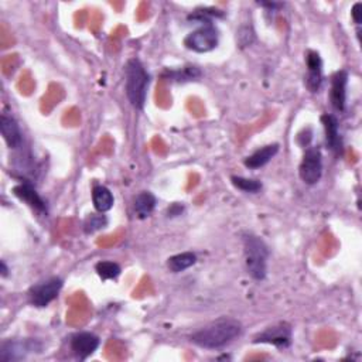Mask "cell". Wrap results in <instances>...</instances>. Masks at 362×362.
Instances as JSON below:
<instances>
[{
	"label": "cell",
	"instance_id": "30bf717a",
	"mask_svg": "<svg viewBox=\"0 0 362 362\" xmlns=\"http://www.w3.org/2000/svg\"><path fill=\"white\" fill-rule=\"evenodd\" d=\"M306 86L311 94L319 93V89L323 84V60L322 56L314 52L308 50L306 53Z\"/></svg>",
	"mask_w": 362,
	"mask_h": 362
},
{
	"label": "cell",
	"instance_id": "3957f363",
	"mask_svg": "<svg viewBox=\"0 0 362 362\" xmlns=\"http://www.w3.org/2000/svg\"><path fill=\"white\" fill-rule=\"evenodd\" d=\"M242 245L248 275L253 281H265L267 275V260L270 256L269 246L259 235L253 233L242 234Z\"/></svg>",
	"mask_w": 362,
	"mask_h": 362
},
{
	"label": "cell",
	"instance_id": "7a4b0ae2",
	"mask_svg": "<svg viewBox=\"0 0 362 362\" xmlns=\"http://www.w3.org/2000/svg\"><path fill=\"white\" fill-rule=\"evenodd\" d=\"M150 75L139 58H130L125 65V93L134 109L143 111L148 100Z\"/></svg>",
	"mask_w": 362,
	"mask_h": 362
},
{
	"label": "cell",
	"instance_id": "5b68a950",
	"mask_svg": "<svg viewBox=\"0 0 362 362\" xmlns=\"http://www.w3.org/2000/svg\"><path fill=\"white\" fill-rule=\"evenodd\" d=\"M300 180L307 186H314L323 177V153L319 146H307L299 166Z\"/></svg>",
	"mask_w": 362,
	"mask_h": 362
},
{
	"label": "cell",
	"instance_id": "d4e9b609",
	"mask_svg": "<svg viewBox=\"0 0 362 362\" xmlns=\"http://www.w3.org/2000/svg\"><path fill=\"white\" fill-rule=\"evenodd\" d=\"M183 211H184V205L183 204H178V203H174V204H171L170 207H168V210H167V215L168 217H178V215H181L183 214Z\"/></svg>",
	"mask_w": 362,
	"mask_h": 362
},
{
	"label": "cell",
	"instance_id": "2e32d148",
	"mask_svg": "<svg viewBox=\"0 0 362 362\" xmlns=\"http://www.w3.org/2000/svg\"><path fill=\"white\" fill-rule=\"evenodd\" d=\"M156 204H157V200L150 191L139 193L133 200V211H134L136 218H139V219L149 218L153 214Z\"/></svg>",
	"mask_w": 362,
	"mask_h": 362
},
{
	"label": "cell",
	"instance_id": "ba28073f",
	"mask_svg": "<svg viewBox=\"0 0 362 362\" xmlns=\"http://www.w3.org/2000/svg\"><path fill=\"white\" fill-rule=\"evenodd\" d=\"M293 330L288 323H278L272 327H267L262 333L253 337L255 344H269L279 349H286L292 345Z\"/></svg>",
	"mask_w": 362,
	"mask_h": 362
},
{
	"label": "cell",
	"instance_id": "7402d4cb",
	"mask_svg": "<svg viewBox=\"0 0 362 362\" xmlns=\"http://www.w3.org/2000/svg\"><path fill=\"white\" fill-rule=\"evenodd\" d=\"M108 222H109V221H108V217L104 215V214H101V212H98V214H89V215L85 218V221H84L82 228H84V233H85L86 235H90V234H94V233H97V231H101V230L107 228Z\"/></svg>",
	"mask_w": 362,
	"mask_h": 362
},
{
	"label": "cell",
	"instance_id": "ffe728a7",
	"mask_svg": "<svg viewBox=\"0 0 362 362\" xmlns=\"http://www.w3.org/2000/svg\"><path fill=\"white\" fill-rule=\"evenodd\" d=\"M95 272L97 275L102 281H115L120 276L122 267L119 263L112 262V260H101L95 265Z\"/></svg>",
	"mask_w": 362,
	"mask_h": 362
},
{
	"label": "cell",
	"instance_id": "ac0fdd59",
	"mask_svg": "<svg viewBox=\"0 0 362 362\" xmlns=\"http://www.w3.org/2000/svg\"><path fill=\"white\" fill-rule=\"evenodd\" d=\"M197 263V255L193 252H181L167 259V267L171 274H181Z\"/></svg>",
	"mask_w": 362,
	"mask_h": 362
},
{
	"label": "cell",
	"instance_id": "6da1fadb",
	"mask_svg": "<svg viewBox=\"0 0 362 362\" xmlns=\"http://www.w3.org/2000/svg\"><path fill=\"white\" fill-rule=\"evenodd\" d=\"M244 327L233 317H221L191 334L190 341L205 349H221L241 337Z\"/></svg>",
	"mask_w": 362,
	"mask_h": 362
},
{
	"label": "cell",
	"instance_id": "52a82bcc",
	"mask_svg": "<svg viewBox=\"0 0 362 362\" xmlns=\"http://www.w3.org/2000/svg\"><path fill=\"white\" fill-rule=\"evenodd\" d=\"M63 286H64V282L58 276H53L42 282H38L30 288V290L27 293L29 301L31 306H34L37 308L47 307L50 303H53L58 297Z\"/></svg>",
	"mask_w": 362,
	"mask_h": 362
},
{
	"label": "cell",
	"instance_id": "484cf974",
	"mask_svg": "<svg viewBox=\"0 0 362 362\" xmlns=\"http://www.w3.org/2000/svg\"><path fill=\"white\" fill-rule=\"evenodd\" d=\"M258 5L262 6V8H267L270 10H275V9H279V8L285 6L283 3H276V2H258Z\"/></svg>",
	"mask_w": 362,
	"mask_h": 362
},
{
	"label": "cell",
	"instance_id": "44dd1931",
	"mask_svg": "<svg viewBox=\"0 0 362 362\" xmlns=\"http://www.w3.org/2000/svg\"><path fill=\"white\" fill-rule=\"evenodd\" d=\"M218 17H223V13L221 10L214 8H201V9H196L189 16V20L193 22L194 24L203 26V24H214L212 20Z\"/></svg>",
	"mask_w": 362,
	"mask_h": 362
},
{
	"label": "cell",
	"instance_id": "9a60e30c",
	"mask_svg": "<svg viewBox=\"0 0 362 362\" xmlns=\"http://www.w3.org/2000/svg\"><path fill=\"white\" fill-rule=\"evenodd\" d=\"M279 145L278 143H270L266 145L258 150H255L251 156H248L244 160V164L249 170H258L265 167L272 159H274L279 153Z\"/></svg>",
	"mask_w": 362,
	"mask_h": 362
},
{
	"label": "cell",
	"instance_id": "7c38bea8",
	"mask_svg": "<svg viewBox=\"0 0 362 362\" xmlns=\"http://www.w3.org/2000/svg\"><path fill=\"white\" fill-rule=\"evenodd\" d=\"M347 85H348V72L345 70L337 71L331 78L330 88V102L337 112H344L347 105Z\"/></svg>",
	"mask_w": 362,
	"mask_h": 362
},
{
	"label": "cell",
	"instance_id": "8992f818",
	"mask_svg": "<svg viewBox=\"0 0 362 362\" xmlns=\"http://www.w3.org/2000/svg\"><path fill=\"white\" fill-rule=\"evenodd\" d=\"M42 344L34 338H13L6 340L0 345V361L16 362L26 359L30 354L41 352Z\"/></svg>",
	"mask_w": 362,
	"mask_h": 362
},
{
	"label": "cell",
	"instance_id": "e0dca14e",
	"mask_svg": "<svg viewBox=\"0 0 362 362\" xmlns=\"http://www.w3.org/2000/svg\"><path fill=\"white\" fill-rule=\"evenodd\" d=\"M93 204L95 207V210L101 214H105L108 211H111L113 208L115 204V198L112 191L105 187V186H95L93 189Z\"/></svg>",
	"mask_w": 362,
	"mask_h": 362
},
{
	"label": "cell",
	"instance_id": "9c48e42d",
	"mask_svg": "<svg viewBox=\"0 0 362 362\" xmlns=\"http://www.w3.org/2000/svg\"><path fill=\"white\" fill-rule=\"evenodd\" d=\"M100 345H101L100 337L89 331L75 333L70 338V349L79 361H85L90 355H94L95 351L100 348Z\"/></svg>",
	"mask_w": 362,
	"mask_h": 362
},
{
	"label": "cell",
	"instance_id": "603a6c76",
	"mask_svg": "<svg viewBox=\"0 0 362 362\" xmlns=\"http://www.w3.org/2000/svg\"><path fill=\"white\" fill-rule=\"evenodd\" d=\"M231 183L235 189L244 191V193H251V194H256L262 190V183L259 180L255 178H246V177H241V175H233L231 177Z\"/></svg>",
	"mask_w": 362,
	"mask_h": 362
},
{
	"label": "cell",
	"instance_id": "4316f807",
	"mask_svg": "<svg viewBox=\"0 0 362 362\" xmlns=\"http://www.w3.org/2000/svg\"><path fill=\"white\" fill-rule=\"evenodd\" d=\"M0 276H2V278H8L9 276V267H8L5 260L0 262Z\"/></svg>",
	"mask_w": 362,
	"mask_h": 362
},
{
	"label": "cell",
	"instance_id": "4fadbf2b",
	"mask_svg": "<svg viewBox=\"0 0 362 362\" xmlns=\"http://www.w3.org/2000/svg\"><path fill=\"white\" fill-rule=\"evenodd\" d=\"M0 133H2V138L9 149L16 150L22 148L23 133L17 120L13 116L2 113V116H0Z\"/></svg>",
	"mask_w": 362,
	"mask_h": 362
},
{
	"label": "cell",
	"instance_id": "8fae6325",
	"mask_svg": "<svg viewBox=\"0 0 362 362\" xmlns=\"http://www.w3.org/2000/svg\"><path fill=\"white\" fill-rule=\"evenodd\" d=\"M13 194L24 204H27L31 210H34L36 212L40 214H45L47 215L49 212V207H47V201H45L34 189V186L29 181H24V183H20L17 186L13 187Z\"/></svg>",
	"mask_w": 362,
	"mask_h": 362
},
{
	"label": "cell",
	"instance_id": "d6986e66",
	"mask_svg": "<svg viewBox=\"0 0 362 362\" xmlns=\"http://www.w3.org/2000/svg\"><path fill=\"white\" fill-rule=\"evenodd\" d=\"M163 77L167 81H171V82L184 84V82H191V81L198 79L201 77V71L197 67L190 65V67H184V68H181V70L167 71V72L163 74Z\"/></svg>",
	"mask_w": 362,
	"mask_h": 362
},
{
	"label": "cell",
	"instance_id": "5bb4252c",
	"mask_svg": "<svg viewBox=\"0 0 362 362\" xmlns=\"http://www.w3.org/2000/svg\"><path fill=\"white\" fill-rule=\"evenodd\" d=\"M322 123L326 133V145L334 155L343 153V138L340 133V123L337 116L331 113H324L322 116Z\"/></svg>",
	"mask_w": 362,
	"mask_h": 362
},
{
	"label": "cell",
	"instance_id": "cb8c5ba5",
	"mask_svg": "<svg viewBox=\"0 0 362 362\" xmlns=\"http://www.w3.org/2000/svg\"><path fill=\"white\" fill-rule=\"evenodd\" d=\"M361 15H362V3L361 2H356L352 9H351V16H352V20L356 26L361 24Z\"/></svg>",
	"mask_w": 362,
	"mask_h": 362
},
{
	"label": "cell",
	"instance_id": "277c9868",
	"mask_svg": "<svg viewBox=\"0 0 362 362\" xmlns=\"http://www.w3.org/2000/svg\"><path fill=\"white\" fill-rule=\"evenodd\" d=\"M219 44V31L214 24H203L184 38L186 49L198 54L215 50Z\"/></svg>",
	"mask_w": 362,
	"mask_h": 362
}]
</instances>
